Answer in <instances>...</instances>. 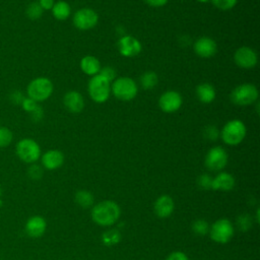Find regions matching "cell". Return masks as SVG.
<instances>
[{
  "instance_id": "15",
  "label": "cell",
  "mask_w": 260,
  "mask_h": 260,
  "mask_svg": "<svg viewBox=\"0 0 260 260\" xmlns=\"http://www.w3.org/2000/svg\"><path fill=\"white\" fill-rule=\"evenodd\" d=\"M63 104L70 113H80L84 108V100L80 92L69 90L63 96Z\"/></svg>"
},
{
  "instance_id": "10",
  "label": "cell",
  "mask_w": 260,
  "mask_h": 260,
  "mask_svg": "<svg viewBox=\"0 0 260 260\" xmlns=\"http://www.w3.org/2000/svg\"><path fill=\"white\" fill-rule=\"evenodd\" d=\"M229 155L224 148L221 146H214L208 150L205 156L204 164L210 171H221L228 164Z\"/></svg>"
},
{
  "instance_id": "40",
  "label": "cell",
  "mask_w": 260,
  "mask_h": 260,
  "mask_svg": "<svg viewBox=\"0 0 260 260\" xmlns=\"http://www.w3.org/2000/svg\"><path fill=\"white\" fill-rule=\"evenodd\" d=\"M23 99H24V96L22 95V93L20 91H13V92H11V101L13 103L20 105Z\"/></svg>"
},
{
  "instance_id": "38",
  "label": "cell",
  "mask_w": 260,
  "mask_h": 260,
  "mask_svg": "<svg viewBox=\"0 0 260 260\" xmlns=\"http://www.w3.org/2000/svg\"><path fill=\"white\" fill-rule=\"evenodd\" d=\"M38 3L43 8V10H51L54 6V0H39Z\"/></svg>"
},
{
  "instance_id": "5",
  "label": "cell",
  "mask_w": 260,
  "mask_h": 260,
  "mask_svg": "<svg viewBox=\"0 0 260 260\" xmlns=\"http://www.w3.org/2000/svg\"><path fill=\"white\" fill-rule=\"evenodd\" d=\"M87 91L93 102L98 104H103L107 102L110 98L111 82L103 77L101 74L93 75L88 81Z\"/></svg>"
},
{
  "instance_id": "36",
  "label": "cell",
  "mask_w": 260,
  "mask_h": 260,
  "mask_svg": "<svg viewBox=\"0 0 260 260\" xmlns=\"http://www.w3.org/2000/svg\"><path fill=\"white\" fill-rule=\"evenodd\" d=\"M166 260H189L187 255L181 251H175L171 253Z\"/></svg>"
},
{
  "instance_id": "41",
  "label": "cell",
  "mask_w": 260,
  "mask_h": 260,
  "mask_svg": "<svg viewBox=\"0 0 260 260\" xmlns=\"http://www.w3.org/2000/svg\"><path fill=\"white\" fill-rule=\"evenodd\" d=\"M259 212H260V210H259V208L257 209V214H256V220H257V222H259Z\"/></svg>"
},
{
  "instance_id": "7",
  "label": "cell",
  "mask_w": 260,
  "mask_h": 260,
  "mask_svg": "<svg viewBox=\"0 0 260 260\" xmlns=\"http://www.w3.org/2000/svg\"><path fill=\"white\" fill-rule=\"evenodd\" d=\"M17 156L26 164H35L41 157V147L32 138H23L16 143Z\"/></svg>"
},
{
  "instance_id": "11",
  "label": "cell",
  "mask_w": 260,
  "mask_h": 260,
  "mask_svg": "<svg viewBox=\"0 0 260 260\" xmlns=\"http://www.w3.org/2000/svg\"><path fill=\"white\" fill-rule=\"evenodd\" d=\"M182 95L176 90H167L158 99V107L165 113H175L182 107Z\"/></svg>"
},
{
  "instance_id": "8",
  "label": "cell",
  "mask_w": 260,
  "mask_h": 260,
  "mask_svg": "<svg viewBox=\"0 0 260 260\" xmlns=\"http://www.w3.org/2000/svg\"><path fill=\"white\" fill-rule=\"evenodd\" d=\"M234 225L228 218L217 219L211 228H209V236L210 238L219 244L228 243L234 236Z\"/></svg>"
},
{
  "instance_id": "29",
  "label": "cell",
  "mask_w": 260,
  "mask_h": 260,
  "mask_svg": "<svg viewBox=\"0 0 260 260\" xmlns=\"http://www.w3.org/2000/svg\"><path fill=\"white\" fill-rule=\"evenodd\" d=\"M212 4L220 10H230L237 5L238 0H210Z\"/></svg>"
},
{
  "instance_id": "17",
  "label": "cell",
  "mask_w": 260,
  "mask_h": 260,
  "mask_svg": "<svg viewBox=\"0 0 260 260\" xmlns=\"http://www.w3.org/2000/svg\"><path fill=\"white\" fill-rule=\"evenodd\" d=\"M42 165L45 169L53 171L60 168L64 162V154L58 149H50L42 155Z\"/></svg>"
},
{
  "instance_id": "37",
  "label": "cell",
  "mask_w": 260,
  "mask_h": 260,
  "mask_svg": "<svg viewBox=\"0 0 260 260\" xmlns=\"http://www.w3.org/2000/svg\"><path fill=\"white\" fill-rule=\"evenodd\" d=\"M30 116H31V119H32L34 121H36V122L41 121L42 118H43V116H44V112H43L42 107H40V106L38 105V107L30 113Z\"/></svg>"
},
{
  "instance_id": "12",
  "label": "cell",
  "mask_w": 260,
  "mask_h": 260,
  "mask_svg": "<svg viewBox=\"0 0 260 260\" xmlns=\"http://www.w3.org/2000/svg\"><path fill=\"white\" fill-rule=\"evenodd\" d=\"M119 53L126 58L135 57L140 54L142 50L141 43L132 36H123L117 43Z\"/></svg>"
},
{
  "instance_id": "42",
  "label": "cell",
  "mask_w": 260,
  "mask_h": 260,
  "mask_svg": "<svg viewBox=\"0 0 260 260\" xmlns=\"http://www.w3.org/2000/svg\"><path fill=\"white\" fill-rule=\"evenodd\" d=\"M198 2H201V3H207V2H209L210 0H197Z\"/></svg>"
},
{
  "instance_id": "32",
  "label": "cell",
  "mask_w": 260,
  "mask_h": 260,
  "mask_svg": "<svg viewBox=\"0 0 260 260\" xmlns=\"http://www.w3.org/2000/svg\"><path fill=\"white\" fill-rule=\"evenodd\" d=\"M99 74H101L103 77H105L111 83L116 79V76H117L115 69L113 67H110V66H106V67L101 68Z\"/></svg>"
},
{
  "instance_id": "19",
  "label": "cell",
  "mask_w": 260,
  "mask_h": 260,
  "mask_svg": "<svg viewBox=\"0 0 260 260\" xmlns=\"http://www.w3.org/2000/svg\"><path fill=\"white\" fill-rule=\"evenodd\" d=\"M235 187V178L226 173L221 172L215 178H212L211 189L220 191H230Z\"/></svg>"
},
{
  "instance_id": "1",
  "label": "cell",
  "mask_w": 260,
  "mask_h": 260,
  "mask_svg": "<svg viewBox=\"0 0 260 260\" xmlns=\"http://www.w3.org/2000/svg\"><path fill=\"white\" fill-rule=\"evenodd\" d=\"M120 214V206L113 200L102 201L95 204L91 210L92 220L103 226L114 224L119 219Z\"/></svg>"
},
{
  "instance_id": "24",
  "label": "cell",
  "mask_w": 260,
  "mask_h": 260,
  "mask_svg": "<svg viewBox=\"0 0 260 260\" xmlns=\"http://www.w3.org/2000/svg\"><path fill=\"white\" fill-rule=\"evenodd\" d=\"M75 201L79 206L87 208L93 204V195L89 191L79 190L75 194Z\"/></svg>"
},
{
  "instance_id": "14",
  "label": "cell",
  "mask_w": 260,
  "mask_h": 260,
  "mask_svg": "<svg viewBox=\"0 0 260 260\" xmlns=\"http://www.w3.org/2000/svg\"><path fill=\"white\" fill-rule=\"evenodd\" d=\"M196 55L201 58H210L217 52V45L214 40L208 37L199 38L193 45Z\"/></svg>"
},
{
  "instance_id": "35",
  "label": "cell",
  "mask_w": 260,
  "mask_h": 260,
  "mask_svg": "<svg viewBox=\"0 0 260 260\" xmlns=\"http://www.w3.org/2000/svg\"><path fill=\"white\" fill-rule=\"evenodd\" d=\"M20 106L22 107V109H23L25 112H27V113L30 114V113L38 107V103L35 102L34 100L29 99L28 96H26V98H24V99L22 100Z\"/></svg>"
},
{
  "instance_id": "2",
  "label": "cell",
  "mask_w": 260,
  "mask_h": 260,
  "mask_svg": "<svg viewBox=\"0 0 260 260\" xmlns=\"http://www.w3.org/2000/svg\"><path fill=\"white\" fill-rule=\"evenodd\" d=\"M247 134V128L243 121L239 119H234L229 122H226L219 135L222 139V141L228 145H238L240 144Z\"/></svg>"
},
{
  "instance_id": "43",
  "label": "cell",
  "mask_w": 260,
  "mask_h": 260,
  "mask_svg": "<svg viewBox=\"0 0 260 260\" xmlns=\"http://www.w3.org/2000/svg\"><path fill=\"white\" fill-rule=\"evenodd\" d=\"M1 194H2V188H1V186H0V196H1Z\"/></svg>"
},
{
  "instance_id": "21",
  "label": "cell",
  "mask_w": 260,
  "mask_h": 260,
  "mask_svg": "<svg viewBox=\"0 0 260 260\" xmlns=\"http://www.w3.org/2000/svg\"><path fill=\"white\" fill-rule=\"evenodd\" d=\"M80 68L83 73L89 76L99 74L101 70V63L99 59L94 56H84L80 61Z\"/></svg>"
},
{
  "instance_id": "23",
  "label": "cell",
  "mask_w": 260,
  "mask_h": 260,
  "mask_svg": "<svg viewBox=\"0 0 260 260\" xmlns=\"http://www.w3.org/2000/svg\"><path fill=\"white\" fill-rule=\"evenodd\" d=\"M158 82L157 74L153 71H146L140 76V85L143 89H152Z\"/></svg>"
},
{
  "instance_id": "3",
  "label": "cell",
  "mask_w": 260,
  "mask_h": 260,
  "mask_svg": "<svg viewBox=\"0 0 260 260\" xmlns=\"http://www.w3.org/2000/svg\"><path fill=\"white\" fill-rule=\"evenodd\" d=\"M54 90L53 82L44 76L32 79L26 87V94L37 103L48 100Z\"/></svg>"
},
{
  "instance_id": "39",
  "label": "cell",
  "mask_w": 260,
  "mask_h": 260,
  "mask_svg": "<svg viewBox=\"0 0 260 260\" xmlns=\"http://www.w3.org/2000/svg\"><path fill=\"white\" fill-rule=\"evenodd\" d=\"M144 2L151 7H162L168 3V0H144Z\"/></svg>"
},
{
  "instance_id": "4",
  "label": "cell",
  "mask_w": 260,
  "mask_h": 260,
  "mask_svg": "<svg viewBox=\"0 0 260 260\" xmlns=\"http://www.w3.org/2000/svg\"><path fill=\"white\" fill-rule=\"evenodd\" d=\"M111 92L118 100L122 102H129L137 95L138 86L130 77H118L111 83Z\"/></svg>"
},
{
  "instance_id": "16",
  "label": "cell",
  "mask_w": 260,
  "mask_h": 260,
  "mask_svg": "<svg viewBox=\"0 0 260 260\" xmlns=\"http://www.w3.org/2000/svg\"><path fill=\"white\" fill-rule=\"evenodd\" d=\"M47 228V222L44 217L40 215L31 216L25 223V233L31 238H40L44 235Z\"/></svg>"
},
{
  "instance_id": "13",
  "label": "cell",
  "mask_w": 260,
  "mask_h": 260,
  "mask_svg": "<svg viewBox=\"0 0 260 260\" xmlns=\"http://www.w3.org/2000/svg\"><path fill=\"white\" fill-rule=\"evenodd\" d=\"M234 61L240 68L251 69L257 64L258 56L252 48L244 46L235 52Z\"/></svg>"
},
{
  "instance_id": "22",
  "label": "cell",
  "mask_w": 260,
  "mask_h": 260,
  "mask_svg": "<svg viewBox=\"0 0 260 260\" xmlns=\"http://www.w3.org/2000/svg\"><path fill=\"white\" fill-rule=\"evenodd\" d=\"M51 10H52V14H53L54 18L57 20H60V21L67 19L71 13L70 5L66 1H63V0H59V1L55 2L54 6Z\"/></svg>"
},
{
  "instance_id": "26",
  "label": "cell",
  "mask_w": 260,
  "mask_h": 260,
  "mask_svg": "<svg viewBox=\"0 0 260 260\" xmlns=\"http://www.w3.org/2000/svg\"><path fill=\"white\" fill-rule=\"evenodd\" d=\"M209 224L204 219H197L192 223V231L198 236H205L209 232Z\"/></svg>"
},
{
  "instance_id": "9",
  "label": "cell",
  "mask_w": 260,
  "mask_h": 260,
  "mask_svg": "<svg viewBox=\"0 0 260 260\" xmlns=\"http://www.w3.org/2000/svg\"><path fill=\"white\" fill-rule=\"evenodd\" d=\"M99 21L98 13L91 8H80L73 15V24L80 30L93 28Z\"/></svg>"
},
{
  "instance_id": "6",
  "label": "cell",
  "mask_w": 260,
  "mask_h": 260,
  "mask_svg": "<svg viewBox=\"0 0 260 260\" xmlns=\"http://www.w3.org/2000/svg\"><path fill=\"white\" fill-rule=\"evenodd\" d=\"M259 96L257 87L252 83H242L231 92V101L238 106H249L254 104Z\"/></svg>"
},
{
  "instance_id": "25",
  "label": "cell",
  "mask_w": 260,
  "mask_h": 260,
  "mask_svg": "<svg viewBox=\"0 0 260 260\" xmlns=\"http://www.w3.org/2000/svg\"><path fill=\"white\" fill-rule=\"evenodd\" d=\"M43 13H44V10L37 1L29 3L25 9V14H26L27 18H29L30 20L40 19L42 17Z\"/></svg>"
},
{
  "instance_id": "31",
  "label": "cell",
  "mask_w": 260,
  "mask_h": 260,
  "mask_svg": "<svg viewBox=\"0 0 260 260\" xmlns=\"http://www.w3.org/2000/svg\"><path fill=\"white\" fill-rule=\"evenodd\" d=\"M197 184L201 189L204 190H209L211 189V184H212V178L208 174H203L198 177Z\"/></svg>"
},
{
  "instance_id": "28",
  "label": "cell",
  "mask_w": 260,
  "mask_h": 260,
  "mask_svg": "<svg viewBox=\"0 0 260 260\" xmlns=\"http://www.w3.org/2000/svg\"><path fill=\"white\" fill-rule=\"evenodd\" d=\"M121 240V235L116 230H111L103 235V242L105 245H115Z\"/></svg>"
},
{
  "instance_id": "33",
  "label": "cell",
  "mask_w": 260,
  "mask_h": 260,
  "mask_svg": "<svg viewBox=\"0 0 260 260\" xmlns=\"http://www.w3.org/2000/svg\"><path fill=\"white\" fill-rule=\"evenodd\" d=\"M27 174L32 180H39L43 176V169L39 165L31 164V166L27 170Z\"/></svg>"
},
{
  "instance_id": "18",
  "label": "cell",
  "mask_w": 260,
  "mask_h": 260,
  "mask_svg": "<svg viewBox=\"0 0 260 260\" xmlns=\"http://www.w3.org/2000/svg\"><path fill=\"white\" fill-rule=\"evenodd\" d=\"M174 200L169 195H160L154 202L153 209L154 213L160 217L165 218L170 216L174 211Z\"/></svg>"
},
{
  "instance_id": "27",
  "label": "cell",
  "mask_w": 260,
  "mask_h": 260,
  "mask_svg": "<svg viewBox=\"0 0 260 260\" xmlns=\"http://www.w3.org/2000/svg\"><path fill=\"white\" fill-rule=\"evenodd\" d=\"M13 140L12 131L4 126L0 127V148L8 146Z\"/></svg>"
},
{
  "instance_id": "30",
  "label": "cell",
  "mask_w": 260,
  "mask_h": 260,
  "mask_svg": "<svg viewBox=\"0 0 260 260\" xmlns=\"http://www.w3.org/2000/svg\"><path fill=\"white\" fill-rule=\"evenodd\" d=\"M237 225L239 228V230L243 231V232H246L248 231L251 225H252V220H251V217L248 215V214H242L238 217L237 219Z\"/></svg>"
},
{
  "instance_id": "34",
  "label": "cell",
  "mask_w": 260,
  "mask_h": 260,
  "mask_svg": "<svg viewBox=\"0 0 260 260\" xmlns=\"http://www.w3.org/2000/svg\"><path fill=\"white\" fill-rule=\"evenodd\" d=\"M204 136L208 139V140H216L219 136V131L218 129L213 126V125H208L205 129H204Z\"/></svg>"
},
{
  "instance_id": "20",
  "label": "cell",
  "mask_w": 260,
  "mask_h": 260,
  "mask_svg": "<svg viewBox=\"0 0 260 260\" xmlns=\"http://www.w3.org/2000/svg\"><path fill=\"white\" fill-rule=\"evenodd\" d=\"M196 95L202 104H210L214 101L216 92L212 84L208 82H202L196 87Z\"/></svg>"
}]
</instances>
